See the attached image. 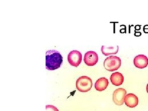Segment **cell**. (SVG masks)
<instances>
[{
  "label": "cell",
  "instance_id": "1",
  "mask_svg": "<svg viewBox=\"0 0 148 111\" xmlns=\"http://www.w3.org/2000/svg\"><path fill=\"white\" fill-rule=\"evenodd\" d=\"M63 62V57L60 52L55 50L46 52V68L49 71L59 69Z\"/></svg>",
  "mask_w": 148,
  "mask_h": 111
},
{
  "label": "cell",
  "instance_id": "2",
  "mask_svg": "<svg viewBox=\"0 0 148 111\" xmlns=\"http://www.w3.org/2000/svg\"><path fill=\"white\" fill-rule=\"evenodd\" d=\"M121 59L116 56H111L106 58L104 62L105 69L110 72L116 71L121 66Z\"/></svg>",
  "mask_w": 148,
  "mask_h": 111
},
{
  "label": "cell",
  "instance_id": "3",
  "mask_svg": "<svg viewBox=\"0 0 148 111\" xmlns=\"http://www.w3.org/2000/svg\"><path fill=\"white\" fill-rule=\"evenodd\" d=\"M76 86L77 89L80 92H88L92 88V79L89 77L86 76L80 77L77 79Z\"/></svg>",
  "mask_w": 148,
  "mask_h": 111
},
{
  "label": "cell",
  "instance_id": "4",
  "mask_svg": "<svg viewBox=\"0 0 148 111\" xmlns=\"http://www.w3.org/2000/svg\"><path fill=\"white\" fill-rule=\"evenodd\" d=\"M127 95V91L124 88H119L113 93V101L117 106H122L124 103L125 98Z\"/></svg>",
  "mask_w": 148,
  "mask_h": 111
},
{
  "label": "cell",
  "instance_id": "5",
  "mask_svg": "<svg viewBox=\"0 0 148 111\" xmlns=\"http://www.w3.org/2000/svg\"><path fill=\"white\" fill-rule=\"evenodd\" d=\"M82 57V54L80 52L78 51L73 50L68 55V61L71 66L77 67L81 63Z\"/></svg>",
  "mask_w": 148,
  "mask_h": 111
},
{
  "label": "cell",
  "instance_id": "6",
  "mask_svg": "<svg viewBox=\"0 0 148 111\" xmlns=\"http://www.w3.org/2000/svg\"><path fill=\"white\" fill-rule=\"evenodd\" d=\"M85 64L88 66H94L98 63V54L95 51H88L85 54L84 56Z\"/></svg>",
  "mask_w": 148,
  "mask_h": 111
},
{
  "label": "cell",
  "instance_id": "7",
  "mask_svg": "<svg viewBox=\"0 0 148 111\" xmlns=\"http://www.w3.org/2000/svg\"><path fill=\"white\" fill-rule=\"evenodd\" d=\"M134 64L135 67L138 69H144L148 65V58L144 55L137 56L134 58Z\"/></svg>",
  "mask_w": 148,
  "mask_h": 111
},
{
  "label": "cell",
  "instance_id": "8",
  "mask_svg": "<svg viewBox=\"0 0 148 111\" xmlns=\"http://www.w3.org/2000/svg\"><path fill=\"white\" fill-rule=\"evenodd\" d=\"M124 102L127 107L130 108H134L138 106L139 100L138 97L135 94L129 93L125 96Z\"/></svg>",
  "mask_w": 148,
  "mask_h": 111
},
{
  "label": "cell",
  "instance_id": "9",
  "mask_svg": "<svg viewBox=\"0 0 148 111\" xmlns=\"http://www.w3.org/2000/svg\"><path fill=\"white\" fill-rule=\"evenodd\" d=\"M110 79L113 85L116 86H119L123 83L124 77L119 72H115L111 75Z\"/></svg>",
  "mask_w": 148,
  "mask_h": 111
},
{
  "label": "cell",
  "instance_id": "10",
  "mask_svg": "<svg viewBox=\"0 0 148 111\" xmlns=\"http://www.w3.org/2000/svg\"><path fill=\"white\" fill-rule=\"evenodd\" d=\"M109 84L108 80L105 77L100 78L96 81L95 87L96 90L102 91L106 90Z\"/></svg>",
  "mask_w": 148,
  "mask_h": 111
},
{
  "label": "cell",
  "instance_id": "11",
  "mask_svg": "<svg viewBox=\"0 0 148 111\" xmlns=\"http://www.w3.org/2000/svg\"><path fill=\"white\" fill-rule=\"evenodd\" d=\"M119 46H116L114 47H108L106 46H102L101 51L104 55L108 56L112 54H116L118 52Z\"/></svg>",
  "mask_w": 148,
  "mask_h": 111
},
{
  "label": "cell",
  "instance_id": "12",
  "mask_svg": "<svg viewBox=\"0 0 148 111\" xmlns=\"http://www.w3.org/2000/svg\"><path fill=\"white\" fill-rule=\"evenodd\" d=\"M46 111H59L55 106L52 105H47L46 106Z\"/></svg>",
  "mask_w": 148,
  "mask_h": 111
},
{
  "label": "cell",
  "instance_id": "13",
  "mask_svg": "<svg viewBox=\"0 0 148 111\" xmlns=\"http://www.w3.org/2000/svg\"><path fill=\"white\" fill-rule=\"evenodd\" d=\"M147 93H148V84L147 85Z\"/></svg>",
  "mask_w": 148,
  "mask_h": 111
}]
</instances>
